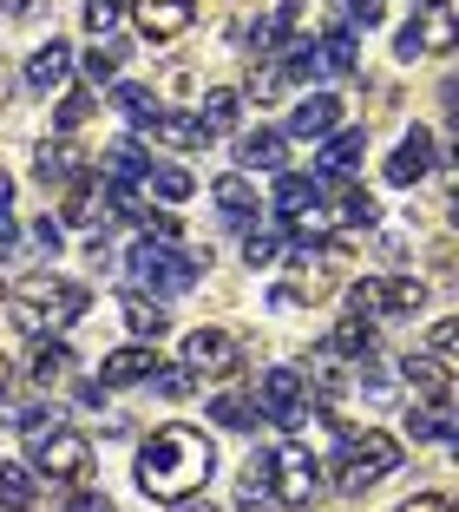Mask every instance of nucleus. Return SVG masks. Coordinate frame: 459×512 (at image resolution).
I'll use <instances>...</instances> for the list:
<instances>
[{
  "label": "nucleus",
  "mask_w": 459,
  "mask_h": 512,
  "mask_svg": "<svg viewBox=\"0 0 459 512\" xmlns=\"http://www.w3.org/2000/svg\"><path fill=\"white\" fill-rule=\"evenodd\" d=\"M86 309H92V296H86L79 283H66V276H27V283L7 296V316H14V329H27L33 342H40V335L73 329Z\"/></svg>",
  "instance_id": "f03ea898"
},
{
  "label": "nucleus",
  "mask_w": 459,
  "mask_h": 512,
  "mask_svg": "<svg viewBox=\"0 0 459 512\" xmlns=\"http://www.w3.org/2000/svg\"><path fill=\"white\" fill-rule=\"evenodd\" d=\"M27 237H33V250H40V256H60V217H40Z\"/></svg>",
  "instance_id": "4c0bfd02"
},
{
  "label": "nucleus",
  "mask_w": 459,
  "mask_h": 512,
  "mask_svg": "<svg viewBox=\"0 0 459 512\" xmlns=\"http://www.w3.org/2000/svg\"><path fill=\"white\" fill-rule=\"evenodd\" d=\"M433 7H453V0H433Z\"/></svg>",
  "instance_id": "3c124183"
},
{
  "label": "nucleus",
  "mask_w": 459,
  "mask_h": 512,
  "mask_svg": "<svg viewBox=\"0 0 459 512\" xmlns=\"http://www.w3.org/2000/svg\"><path fill=\"white\" fill-rule=\"evenodd\" d=\"M302 401H309V375H302V368H269L256 414H263V421H276V427H296L302 421Z\"/></svg>",
  "instance_id": "6e6552de"
},
{
  "label": "nucleus",
  "mask_w": 459,
  "mask_h": 512,
  "mask_svg": "<svg viewBox=\"0 0 459 512\" xmlns=\"http://www.w3.org/2000/svg\"><path fill=\"white\" fill-rule=\"evenodd\" d=\"M335 460V486L341 493H368L374 480H387V473L400 467V440L381 434V427H368V434H341V447L328 453Z\"/></svg>",
  "instance_id": "7ed1b4c3"
},
{
  "label": "nucleus",
  "mask_w": 459,
  "mask_h": 512,
  "mask_svg": "<svg viewBox=\"0 0 459 512\" xmlns=\"http://www.w3.org/2000/svg\"><path fill=\"white\" fill-rule=\"evenodd\" d=\"M276 256H282V237H276V230H250V237H243V263H250V270H269Z\"/></svg>",
  "instance_id": "72a5a7b5"
},
{
  "label": "nucleus",
  "mask_w": 459,
  "mask_h": 512,
  "mask_svg": "<svg viewBox=\"0 0 459 512\" xmlns=\"http://www.w3.org/2000/svg\"><path fill=\"white\" fill-rule=\"evenodd\" d=\"M112 99H119V112L132 119V132H151V125L164 119V112H158V92L138 86V79H119V86H112Z\"/></svg>",
  "instance_id": "aec40b11"
},
{
  "label": "nucleus",
  "mask_w": 459,
  "mask_h": 512,
  "mask_svg": "<svg viewBox=\"0 0 459 512\" xmlns=\"http://www.w3.org/2000/svg\"><path fill=\"white\" fill-rule=\"evenodd\" d=\"M394 53H400V60H420V53H427V40H420V27H414V20H407V33L394 40Z\"/></svg>",
  "instance_id": "a19ab883"
},
{
  "label": "nucleus",
  "mask_w": 459,
  "mask_h": 512,
  "mask_svg": "<svg viewBox=\"0 0 459 512\" xmlns=\"http://www.w3.org/2000/svg\"><path fill=\"white\" fill-rule=\"evenodd\" d=\"M453 342H459V329H453V322H433V335H427V355L453 362Z\"/></svg>",
  "instance_id": "58836bf2"
},
{
  "label": "nucleus",
  "mask_w": 459,
  "mask_h": 512,
  "mask_svg": "<svg viewBox=\"0 0 459 512\" xmlns=\"http://www.w3.org/2000/svg\"><path fill=\"white\" fill-rule=\"evenodd\" d=\"M237 112H243L237 86H210V92H204V112H197V125L217 138V132H230V125H237Z\"/></svg>",
  "instance_id": "412c9836"
},
{
  "label": "nucleus",
  "mask_w": 459,
  "mask_h": 512,
  "mask_svg": "<svg viewBox=\"0 0 459 512\" xmlns=\"http://www.w3.org/2000/svg\"><path fill=\"white\" fill-rule=\"evenodd\" d=\"M400 512H446V499H440V493H427V499H407Z\"/></svg>",
  "instance_id": "a18cd8bd"
},
{
  "label": "nucleus",
  "mask_w": 459,
  "mask_h": 512,
  "mask_svg": "<svg viewBox=\"0 0 459 512\" xmlns=\"http://www.w3.org/2000/svg\"><path fill=\"white\" fill-rule=\"evenodd\" d=\"M151 132H158L164 145H178V151H197V145H210V132L197 125V112H171V119H158Z\"/></svg>",
  "instance_id": "cd10ccee"
},
{
  "label": "nucleus",
  "mask_w": 459,
  "mask_h": 512,
  "mask_svg": "<svg viewBox=\"0 0 459 512\" xmlns=\"http://www.w3.org/2000/svg\"><path fill=\"white\" fill-rule=\"evenodd\" d=\"M33 171H40V184H66V191H73V184L86 178V158L66 151V145H40L33 151Z\"/></svg>",
  "instance_id": "6ab92c4d"
},
{
  "label": "nucleus",
  "mask_w": 459,
  "mask_h": 512,
  "mask_svg": "<svg viewBox=\"0 0 459 512\" xmlns=\"http://www.w3.org/2000/svg\"><path fill=\"white\" fill-rule=\"evenodd\" d=\"M20 7H33V0H0V14H20Z\"/></svg>",
  "instance_id": "09e8293b"
},
{
  "label": "nucleus",
  "mask_w": 459,
  "mask_h": 512,
  "mask_svg": "<svg viewBox=\"0 0 459 512\" xmlns=\"http://www.w3.org/2000/svg\"><path fill=\"white\" fill-rule=\"evenodd\" d=\"M86 460H92V440L86 434H73V427H46V434H27V460H20V467L33 473V480H79V473H86Z\"/></svg>",
  "instance_id": "39448f33"
},
{
  "label": "nucleus",
  "mask_w": 459,
  "mask_h": 512,
  "mask_svg": "<svg viewBox=\"0 0 459 512\" xmlns=\"http://www.w3.org/2000/svg\"><path fill=\"white\" fill-rule=\"evenodd\" d=\"M210 421L217 427H256L263 414H256V401H243V394H223V401H210Z\"/></svg>",
  "instance_id": "473e14b6"
},
{
  "label": "nucleus",
  "mask_w": 459,
  "mask_h": 512,
  "mask_svg": "<svg viewBox=\"0 0 459 512\" xmlns=\"http://www.w3.org/2000/svg\"><path fill=\"white\" fill-rule=\"evenodd\" d=\"M400 375H407V388L420 401H453V362H440V355H407Z\"/></svg>",
  "instance_id": "9b49d317"
},
{
  "label": "nucleus",
  "mask_w": 459,
  "mask_h": 512,
  "mask_svg": "<svg viewBox=\"0 0 459 512\" xmlns=\"http://www.w3.org/2000/svg\"><path fill=\"white\" fill-rule=\"evenodd\" d=\"M151 368H158V355H151V342L138 348H112L99 362V388H125V381H151Z\"/></svg>",
  "instance_id": "ddd939ff"
},
{
  "label": "nucleus",
  "mask_w": 459,
  "mask_h": 512,
  "mask_svg": "<svg viewBox=\"0 0 459 512\" xmlns=\"http://www.w3.org/2000/svg\"><path fill=\"white\" fill-rule=\"evenodd\" d=\"M237 165H243V171H282V165H289V138H282V132H250V138H237Z\"/></svg>",
  "instance_id": "dca6fc26"
},
{
  "label": "nucleus",
  "mask_w": 459,
  "mask_h": 512,
  "mask_svg": "<svg viewBox=\"0 0 459 512\" xmlns=\"http://www.w3.org/2000/svg\"><path fill=\"white\" fill-rule=\"evenodd\" d=\"M348 20H361V27H374V20H381V0H348Z\"/></svg>",
  "instance_id": "37998d69"
},
{
  "label": "nucleus",
  "mask_w": 459,
  "mask_h": 512,
  "mask_svg": "<svg viewBox=\"0 0 459 512\" xmlns=\"http://www.w3.org/2000/svg\"><path fill=\"white\" fill-rule=\"evenodd\" d=\"M407 434H414V440H446V434H453V401L407 407Z\"/></svg>",
  "instance_id": "5701e85b"
},
{
  "label": "nucleus",
  "mask_w": 459,
  "mask_h": 512,
  "mask_svg": "<svg viewBox=\"0 0 459 512\" xmlns=\"http://www.w3.org/2000/svg\"><path fill=\"white\" fill-rule=\"evenodd\" d=\"M14 243H20V224H14V217H7V211H0V256L14 250Z\"/></svg>",
  "instance_id": "c03bdc74"
},
{
  "label": "nucleus",
  "mask_w": 459,
  "mask_h": 512,
  "mask_svg": "<svg viewBox=\"0 0 459 512\" xmlns=\"http://www.w3.org/2000/svg\"><path fill=\"white\" fill-rule=\"evenodd\" d=\"M348 316H361V322L381 316V276H361V283L348 289Z\"/></svg>",
  "instance_id": "c9c22d12"
},
{
  "label": "nucleus",
  "mask_w": 459,
  "mask_h": 512,
  "mask_svg": "<svg viewBox=\"0 0 459 512\" xmlns=\"http://www.w3.org/2000/svg\"><path fill=\"white\" fill-rule=\"evenodd\" d=\"M420 302H427L420 276H387V283H381V316H414Z\"/></svg>",
  "instance_id": "bb28decb"
},
{
  "label": "nucleus",
  "mask_w": 459,
  "mask_h": 512,
  "mask_svg": "<svg viewBox=\"0 0 459 512\" xmlns=\"http://www.w3.org/2000/svg\"><path fill=\"white\" fill-rule=\"evenodd\" d=\"M132 20L145 40H178V33H191L197 0H132Z\"/></svg>",
  "instance_id": "1a4fd4ad"
},
{
  "label": "nucleus",
  "mask_w": 459,
  "mask_h": 512,
  "mask_svg": "<svg viewBox=\"0 0 459 512\" xmlns=\"http://www.w3.org/2000/svg\"><path fill=\"white\" fill-rule=\"evenodd\" d=\"M322 355H328V362H361V368H368V362H374V322L348 316V322H341V329L322 342Z\"/></svg>",
  "instance_id": "4468645a"
},
{
  "label": "nucleus",
  "mask_w": 459,
  "mask_h": 512,
  "mask_svg": "<svg viewBox=\"0 0 459 512\" xmlns=\"http://www.w3.org/2000/svg\"><path fill=\"white\" fill-rule=\"evenodd\" d=\"M66 217L73 224H112V204H105V184H73V197H66Z\"/></svg>",
  "instance_id": "393cba45"
},
{
  "label": "nucleus",
  "mask_w": 459,
  "mask_h": 512,
  "mask_svg": "<svg viewBox=\"0 0 459 512\" xmlns=\"http://www.w3.org/2000/svg\"><path fill=\"white\" fill-rule=\"evenodd\" d=\"M361 158H368V138L341 125V132H328V145L315 151V171H309V178H315V184L328 191L335 178H348V171H361Z\"/></svg>",
  "instance_id": "9d476101"
},
{
  "label": "nucleus",
  "mask_w": 459,
  "mask_h": 512,
  "mask_svg": "<svg viewBox=\"0 0 459 512\" xmlns=\"http://www.w3.org/2000/svg\"><path fill=\"white\" fill-rule=\"evenodd\" d=\"M341 132V99L335 92H315V99H302L296 112H289V138H328Z\"/></svg>",
  "instance_id": "f8f14e48"
},
{
  "label": "nucleus",
  "mask_w": 459,
  "mask_h": 512,
  "mask_svg": "<svg viewBox=\"0 0 459 512\" xmlns=\"http://www.w3.org/2000/svg\"><path fill=\"white\" fill-rule=\"evenodd\" d=\"M204 263H210V250H184L178 256V243H158V237L132 243V276H138V283H151L158 296H184V289L197 283Z\"/></svg>",
  "instance_id": "20e7f679"
},
{
  "label": "nucleus",
  "mask_w": 459,
  "mask_h": 512,
  "mask_svg": "<svg viewBox=\"0 0 459 512\" xmlns=\"http://www.w3.org/2000/svg\"><path fill=\"white\" fill-rule=\"evenodd\" d=\"M7 204H14V178H7V171H0V211H7Z\"/></svg>",
  "instance_id": "49530a36"
},
{
  "label": "nucleus",
  "mask_w": 459,
  "mask_h": 512,
  "mask_svg": "<svg viewBox=\"0 0 459 512\" xmlns=\"http://www.w3.org/2000/svg\"><path fill=\"white\" fill-rule=\"evenodd\" d=\"M33 499H40V480H33L20 460H0V506H7V512H27Z\"/></svg>",
  "instance_id": "4be33fe9"
},
{
  "label": "nucleus",
  "mask_w": 459,
  "mask_h": 512,
  "mask_svg": "<svg viewBox=\"0 0 459 512\" xmlns=\"http://www.w3.org/2000/svg\"><path fill=\"white\" fill-rule=\"evenodd\" d=\"M132 473H138V486H145L151 499H197L204 480L217 473V447H210V434L171 421V427H158V434L138 447Z\"/></svg>",
  "instance_id": "f257e3e1"
},
{
  "label": "nucleus",
  "mask_w": 459,
  "mask_h": 512,
  "mask_svg": "<svg viewBox=\"0 0 459 512\" xmlns=\"http://www.w3.org/2000/svg\"><path fill=\"white\" fill-rule=\"evenodd\" d=\"M322 493V467H315L309 447H269V499L276 506H309V499Z\"/></svg>",
  "instance_id": "423d86ee"
},
{
  "label": "nucleus",
  "mask_w": 459,
  "mask_h": 512,
  "mask_svg": "<svg viewBox=\"0 0 459 512\" xmlns=\"http://www.w3.org/2000/svg\"><path fill=\"white\" fill-rule=\"evenodd\" d=\"M119 60H125V46H92L86 60H79V73H86V92H99L105 79H119Z\"/></svg>",
  "instance_id": "2f4dec72"
},
{
  "label": "nucleus",
  "mask_w": 459,
  "mask_h": 512,
  "mask_svg": "<svg viewBox=\"0 0 459 512\" xmlns=\"http://www.w3.org/2000/svg\"><path fill=\"white\" fill-rule=\"evenodd\" d=\"M217 211H223V217H250V211H256V191H250V178H243V171L217 178Z\"/></svg>",
  "instance_id": "7c9ffc66"
},
{
  "label": "nucleus",
  "mask_w": 459,
  "mask_h": 512,
  "mask_svg": "<svg viewBox=\"0 0 459 512\" xmlns=\"http://www.w3.org/2000/svg\"><path fill=\"white\" fill-rule=\"evenodd\" d=\"M427 165H433L427 132H407V138H400V151L387 158V184H420V178H427Z\"/></svg>",
  "instance_id": "f3484780"
},
{
  "label": "nucleus",
  "mask_w": 459,
  "mask_h": 512,
  "mask_svg": "<svg viewBox=\"0 0 459 512\" xmlns=\"http://www.w3.org/2000/svg\"><path fill=\"white\" fill-rule=\"evenodd\" d=\"M112 20H119V0H86V27L92 33H105Z\"/></svg>",
  "instance_id": "ea45409f"
},
{
  "label": "nucleus",
  "mask_w": 459,
  "mask_h": 512,
  "mask_svg": "<svg viewBox=\"0 0 459 512\" xmlns=\"http://www.w3.org/2000/svg\"><path fill=\"white\" fill-rule=\"evenodd\" d=\"M145 191H158L164 204H184L197 184H191V171H178V165H151V171H145Z\"/></svg>",
  "instance_id": "c756f323"
},
{
  "label": "nucleus",
  "mask_w": 459,
  "mask_h": 512,
  "mask_svg": "<svg viewBox=\"0 0 459 512\" xmlns=\"http://www.w3.org/2000/svg\"><path fill=\"white\" fill-rule=\"evenodd\" d=\"M315 197H322V184H315V178H296V171H282V178H276V211L282 217H296L302 204H315Z\"/></svg>",
  "instance_id": "c85d7f7f"
},
{
  "label": "nucleus",
  "mask_w": 459,
  "mask_h": 512,
  "mask_svg": "<svg viewBox=\"0 0 459 512\" xmlns=\"http://www.w3.org/2000/svg\"><path fill=\"white\" fill-rule=\"evenodd\" d=\"M66 512H119V506H112L105 493H73V499H66Z\"/></svg>",
  "instance_id": "79ce46f5"
},
{
  "label": "nucleus",
  "mask_w": 459,
  "mask_h": 512,
  "mask_svg": "<svg viewBox=\"0 0 459 512\" xmlns=\"http://www.w3.org/2000/svg\"><path fill=\"white\" fill-rule=\"evenodd\" d=\"M7 381H14V368H7V355H0V401H7Z\"/></svg>",
  "instance_id": "de8ad7c7"
},
{
  "label": "nucleus",
  "mask_w": 459,
  "mask_h": 512,
  "mask_svg": "<svg viewBox=\"0 0 459 512\" xmlns=\"http://www.w3.org/2000/svg\"><path fill=\"white\" fill-rule=\"evenodd\" d=\"M119 309H125V322H132V329L145 335V342H151V335H164V329H171V316H164V302H151L145 289H125V302H119Z\"/></svg>",
  "instance_id": "b1692460"
},
{
  "label": "nucleus",
  "mask_w": 459,
  "mask_h": 512,
  "mask_svg": "<svg viewBox=\"0 0 459 512\" xmlns=\"http://www.w3.org/2000/svg\"><path fill=\"white\" fill-rule=\"evenodd\" d=\"M315 60H322V73H355L361 66V46H355V33H348V20H335V27L322 33V46H315Z\"/></svg>",
  "instance_id": "a211bd4d"
},
{
  "label": "nucleus",
  "mask_w": 459,
  "mask_h": 512,
  "mask_svg": "<svg viewBox=\"0 0 459 512\" xmlns=\"http://www.w3.org/2000/svg\"><path fill=\"white\" fill-rule=\"evenodd\" d=\"M66 368H73V355H66V342H60V335H40V342H33V362H27V375H33V381L46 388V381H60Z\"/></svg>",
  "instance_id": "a878e982"
},
{
  "label": "nucleus",
  "mask_w": 459,
  "mask_h": 512,
  "mask_svg": "<svg viewBox=\"0 0 459 512\" xmlns=\"http://www.w3.org/2000/svg\"><path fill=\"white\" fill-rule=\"evenodd\" d=\"M66 73H73V46H66V40H46L40 53L27 60V86H33V92L66 86Z\"/></svg>",
  "instance_id": "2eb2a0df"
},
{
  "label": "nucleus",
  "mask_w": 459,
  "mask_h": 512,
  "mask_svg": "<svg viewBox=\"0 0 459 512\" xmlns=\"http://www.w3.org/2000/svg\"><path fill=\"white\" fill-rule=\"evenodd\" d=\"M184 512H223V506H210V499H204V506H184Z\"/></svg>",
  "instance_id": "8fccbe9b"
},
{
  "label": "nucleus",
  "mask_w": 459,
  "mask_h": 512,
  "mask_svg": "<svg viewBox=\"0 0 459 512\" xmlns=\"http://www.w3.org/2000/svg\"><path fill=\"white\" fill-rule=\"evenodd\" d=\"M92 106H99V92H73V99H60V112H53V125H60V132H79V125L92 119Z\"/></svg>",
  "instance_id": "f704fd0d"
},
{
  "label": "nucleus",
  "mask_w": 459,
  "mask_h": 512,
  "mask_svg": "<svg viewBox=\"0 0 459 512\" xmlns=\"http://www.w3.org/2000/svg\"><path fill=\"white\" fill-rule=\"evenodd\" d=\"M237 362H243V348H237V335L230 329H191L184 335V368H191L197 381H223V375H237Z\"/></svg>",
  "instance_id": "0eeeda50"
},
{
  "label": "nucleus",
  "mask_w": 459,
  "mask_h": 512,
  "mask_svg": "<svg viewBox=\"0 0 459 512\" xmlns=\"http://www.w3.org/2000/svg\"><path fill=\"white\" fill-rule=\"evenodd\" d=\"M151 388H158L164 401H184V394L197 388V375H191V368H151Z\"/></svg>",
  "instance_id": "e433bc0d"
}]
</instances>
